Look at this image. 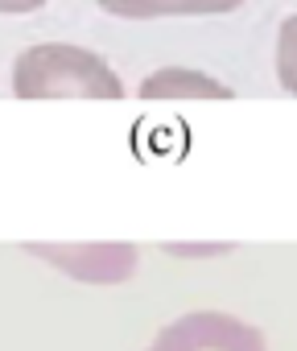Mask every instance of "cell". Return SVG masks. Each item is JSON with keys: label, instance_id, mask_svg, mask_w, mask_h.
I'll return each instance as SVG.
<instances>
[{"label": "cell", "instance_id": "obj_4", "mask_svg": "<svg viewBox=\"0 0 297 351\" xmlns=\"http://www.w3.org/2000/svg\"><path fill=\"white\" fill-rule=\"evenodd\" d=\"M140 99H231L235 91L227 83H219L207 71L194 66H162L148 79H140Z\"/></svg>", "mask_w": 297, "mask_h": 351}, {"label": "cell", "instance_id": "obj_5", "mask_svg": "<svg viewBox=\"0 0 297 351\" xmlns=\"http://www.w3.org/2000/svg\"><path fill=\"white\" fill-rule=\"evenodd\" d=\"M244 0H99V9L124 21H153V17H223L235 13Z\"/></svg>", "mask_w": 297, "mask_h": 351}, {"label": "cell", "instance_id": "obj_7", "mask_svg": "<svg viewBox=\"0 0 297 351\" xmlns=\"http://www.w3.org/2000/svg\"><path fill=\"white\" fill-rule=\"evenodd\" d=\"M162 252L166 256H182V261H215V256L235 252V244H223V240H166Z\"/></svg>", "mask_w": 297, "mask_h": 351}, {"label": "cell", "instance_id": "obj_1", "mask_svg": "<svg viewBox=\"0 0 297 351\" xmlns=\"http://www.w3.org/2000/svg\"><path fill=\"white\" fill-rule=\"evenodd\" d=\"M13 95L17 99H120L124 83L95 50L70 42H42L17 54Z\"/></svg>", "mask_w": 297, "mask_h": 351}, {"label": "cell", "instance_id": "obj_3", "mask_svg": "<svg viewBox=\"0 0 297 351\" xmlns=\"http://www.w3.org/2000/svg\"><path fill=\"white\" fill-rule=\"evenodd\" d=\"M144 351H268L260 326L227 310H190L157 330Z\"/></svg>", "mask_w": 297, "mask_h": 351}, {"label": "cell", "instance_id": "obj_2", "mask_svg": "<svg viewBox=\"0 0 297 351\" xmlns=\"http://www.w3.org/2000/svg\"><path fill=\"white\" fill-rule=\"evenodd\" d=\"M25 252L83 285H124L140 265V248L124 244V240H79V244L34 240V244H25Z\"/></svg>", "mask_w": 297, "mask_h": 351}, {"label": "cell", "instance_id": "obj_8", "mask_svg": "<svg viewBox=\"0 0 297 351\" xmlns=\"http://www.w3.org/2000/svg\"><path fill=\"white\" fill-rule=\"evenodd\" d=\"M46 0H0V17H17V13H38Z\"/></svg>", "mask_w": 297, "mask_h": 351}, {"label": "cell", "instance_id": "obj_6", "mask_svg": "<svg viewBox=\"0 0 297 351\" xmlns=\"http://www.w3.org/2000/svg\"><path fill=\"white\" fill-rule=\"evenodd\" d=\"M276 79L289 95H297V13L285 17L276 34Z\"/></svg>", "mask_w": 297, "mask_h": 351}]
</instances>
